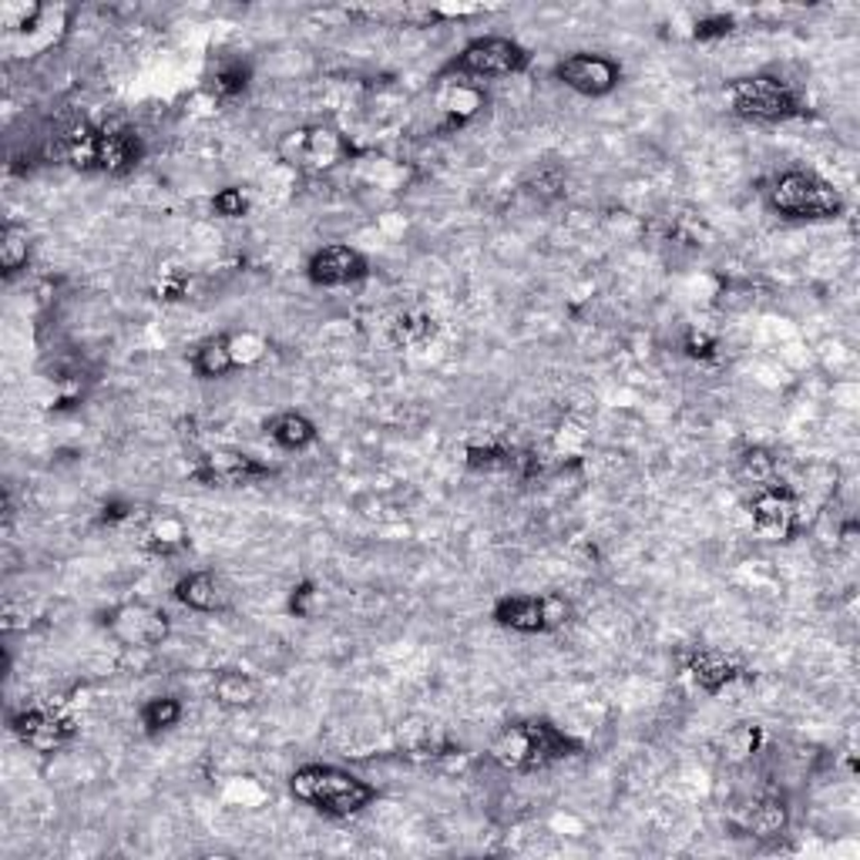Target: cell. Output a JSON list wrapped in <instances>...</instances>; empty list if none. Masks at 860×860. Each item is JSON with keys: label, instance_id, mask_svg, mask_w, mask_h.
<instances>
[{"label": "cell", "instance_id": "1", "mask_svg": "<svg viewBox=\"0 0 860 860\" xmlns=\"http://www.w3.org/2000/svg\"><path fill=\"white\" fill-rule=\"evenodd\" d=\"M290 790L296 800L309 803L312 810H320L327 816H354L364 807H370L377 797V790L367 779L346 773L340 766H323V763L299 766L290 779Z\"/></svg>", "mask_w": 860, "mask_h": 860}, {"label": "cell", "instance_id": "2", "mask_svg": "<svg viewBox=\"0 0 860 860\" xmlns=\"http://www.w3.org/2000/svg\"><path fill=\"white\" fill-rule=\"evenodd\" d=\"M67 162L82 172H108L128 175L145 155L142 138L132 128H74L64 138Z\"/></svg>", "mask_w": 860, "mask_h": 860}, {"label": "cell", "instance_id": "3", "mask_svg": "<svg viewBox=\"0 0 860 860\" xmlns=\"http://www.w3.org/2000/svg\"><path fill=\"white\" fill-rule=\"evenodd\" d=\"M578 750L552 723H515L491 742V760L501 770H541L555 760H565Z\"/></svg>", "mask_w": 860, "mask_h": 860}, {"label": "cell", "instance_id": "4", "mask_svg": "<svg viewBox=\"0 0 860 860\" xmlns=\"http://www.w3.org/2000/svg\"><path fill=\"white\" fill-rule=\"evenodd\" d=\"M766 202L776 216L797 219V222H820V219H834L844 209L840 192L816 179L813 172H784L776 175L773 185L766 188Z\"/></svg>", "mask_w": 860, "mask_h": 860}, {"label": "cell", "instance_id": "5", "mask_svg": "<svg viewBox=\"0 0 860 860\" xmlns=\"http://www.w3.org/2000/svg\"><path fill=\"white\" fill-rule=\"evenodd\" d=\"M729 98H733V111L739 114V119L763 122V125L787 122L800 111L797 95L779 82V77H766V74L742 77V82H736L729 88Z\"/></svg>", "mask_w": 860, "mask_h": 860}, {"label": "cell", "instance_id": "6", "mask_svg": "<svg viewBox=\"0 0 860 860\" xmlns=\"http://www.w3.org/2000/svg\"><path fill=\"white\" fill-rule=\"evenodd\" d=\"M528 67V51L518 41L507 37H478L467 45L447 71L467 74V77H507Z\"/></svg>", "mask_w": 860, "mask_h": 860}, {"label": "cell", "instance_id": "7", "mask_svg": "<svg viewBox=\"0 0 860 860\" xmlns=\"http://www.w3.org/2000/svg\"><path fill=\"white\" fill-rule=\"evenodd\" d=\"M572 615V605L558 595H512L494 605V622L515 632H552L565 625Z\"/></svg>", "mask_w": 860, "mask_h": 860}, {"label": "cell", "instance_id": "8", "mask_svg": "<svg viewBox=\"0 0 860 860\" xmlns=\"http://www.w3.org/2000/svg\"><path fill=\"white\" fill-rule=\"evenodd\" d=\"M108 629L122 646L151 649V646H162L169 639L172 625H169V615L162 609L145 605V602H128V605L114 609L108 615Z\"/></svg>", "mask_w": 860, "mask_h": 860}, {"label": "cell", "instance_id": "9", "mask_svg": "<svg viewBox=\"0 0 860 860\" xmlns=\"http://www.w3.org/2000/svg\"><path fill=\"white\" fill-rule=\"evenodd\" d=\"M555 77L585 98H602L618 88L622 67L602 54H572L555 67Z\"/></svg>", "mask_w": 860, "mask_h": 860}, {"label": "cell", "instance_id": "10", "mask_svg": "<svg viewBox=\"0 0 860 860\" xmlns=\"http://www.w3.org/2000/svg\"><path fill=\"white\" fill-rule=\"evenodd\" d=\"M800 521V504L787 488L766 484L753 497V528L766 541H787L797 531Z\"/></svg>", "mask_w": 860, "mask_h": 860}, {"label": "cell", "instance_id": "11", "mask_svg": "<svg viewBox=\"0 0 860 860\" xmlns=\"http://www.w3.org/2000/svg\"><path fill=\"white\" fill-rule=\"evenodd\" d=\"M11 729L21 736L24 747H30L34 753H54L61 750L64 742H71L74 726L48 710H24L11 720Z\"/></svg>", "mask_w": 860, "mask_h": 860}, {"label": "cell", "instance_id": "12", "mask_svg": "<svg viewBox=\"0 0 860 860\" xmlns=\"http://www.w3.org/2000/svg\"><path fill=\"white\" fill-rule=\"evenodd\" d=\"M306 269H309V280L317 286H346V283L364 280L370 272L367 259L349 246H327L320 253H312Z\"/></svg>", "mask_w": 860, "mask_h": 860}, {"label": "cell", "instance_id": "13", "mask_svg": "<svg viewBox=\"0 0 860 860\" xmlns=\"http://www.w3.org/2000/svg\"><path fill=\"white\" fill-rule=\"evenodd\" d=\"M175 599L192 612H222L232 602V589L216 572H192V575L179 578Z\"/></svg>", "mask_w": 860, "mask_h": 860}, {"label": "cell", "instance_id": "14", "mask_svg": "<svg viewBox=\"0 0 860 860\" xmlns=\"http://www.w3.org/2000/svg\"><path fill=\"white\" fill-rule=\"evenodd\" d=\"M689 673H692V679H696L699 689L720 692L723 686H729V683L739 676V666H736V662H733L729 655H723V652H716V649H699V652L689 659Z\"/></svg>", "mask_w": 860, "mask_h": 860}, {"label": "cell", "instance_id": "15", "mask_svg": "<svg viewBox=\"0 0 860 860\" xmlns=\"http://www.w3.org/2000/svg\"><path fill=\"white\" fill-rule=\"evenodd\" d=\"M262 475H269V467L256 464L246 454H216L209 460V471H202L199 478L212 481V484H246V481L262 478Z\"/></svg>", "mask_w": 860, "mask_h": 860}, {"label": "cell", "instance_id": "16", "mask_svg": "<svg viewBox=\"0 0 860 860\" xmlns=\"http://www.w3.org/2000/svg\"><path fill=\"white\" fill-rule=\"evenodd\" d=\"M192 367L199 377H225L229 370L239 367V354H236V343L229 336H212L206 340L199 349H195L192 357Z\"/></svg>", "mask_w": 860, "mask_h": 860}, {"label": "cell", "instance_id": "17", "mask_svg": "<svg viewBox=\"0 0 860 860\" xmlns=\"http://www.w3.org/2000/svg\"><path fill=\"white\" fill-rule=\"evenodd\" d=\"M269 438L277 441L283 451H303L317 441V423L303 414H296V410H290V414H280L269 423Z\"/></svg>", "mask_w": 860, "mask_h": 860}, {"label": "cell", "instance_id": "18", "mask_svg": "<svg viewBox=\"0 0 860 860\" xmlns=\"http://www.w3.org/2000/svg\"><path fill=\"white\" fill-rule=\"evenodd\" d=\"M212 696L216 702H222L225 710H246L256 702L259 696V686L246 676V673H219L216 683H212Z\"/></svg>", "mask_w": 860, "mask_h": 860}, {"label": "cell", "instance_id": "19", "mask_svg": "<svg viewBox=\"0 0 860 860\" xmlns=\"http://www.w3.org/2000/svg\"><path fill=\"white\" fill-rule=\"evenodd\" d=\"M340 155H343V142H340L336 132H330V128L303 132V151H299V159L309 169H330L340 159Z\"/></svg>", "mask_w": 860, "mask_h": 860}, {"label": "cell", "instance_id": "20", "mask_svg": "<svg viewBox=\"0 0 860 860\" xmlns=\"http://www.w3.org/2000/svg\"><path fill=\"white\" fill-rule=\"evenodd\" d=\"M30 259V236L27 229L17 222L4 225V236H0V266H4V277H17Z\"/></svg>", "mask_w": 860, "mask_h": 860}, {"label": "cell", "instance_id": "21", "mask_svg": "<svg viewBox=\"0 0 860 860\" xmlns=\"http://www.w3.org/2000/svg\"><path fill=\"white\" fill-rule=\"evenodd\" d=\"M747 831L753 837H779L787 831V807L784 800H760L750 816H747Z\"/></svg>", "mask_w": 860, "mask_h": 860}, {"label": "cell", "instance_id": "22", "mask_svg": "<svg viewBox=\"0 0 860 860\" xmlns=\"http://www.w3.org/2000/svg\"><path fill=\"white\" fill-rule=\"evenodd\" d=\"M182 720V702L175 696H159V699H148L142 707V726L148 733H165L172 726H179Z\"/></svg>", "mask_w": 860, "mask_h": 860}, {"label": "cell", "instance_id": "23", "mask_svg": "<svg viewBox=\"0 0 860 860\" xmlns=\"http://www.w3.org/2000/svg\"><path fill=\"white\" fill-rule=\"evenodd\" d=\"M773 471H776V464L773 457L763 451V447H753L739 457V467H736V475L739 481H747V484H757V488H766L773 481Z\"/></svg>", "mask_w": 860, "mask_h": 860}, {"label": "cell", "instance_id": "24", "mask_svg": "<svg viewBox=\"0 0 860 860\" xmlns=\"http://www.w3.org/2000/svg\"><path fill=\"white\" fill-rule=\"evenodd\" d=\"M246 85H249V67H246L243 61H225V64H219L216 74H212V91L222 95V98H236V95H243Z\"/></svg>", "mask_w": 860, "mask_h": 860}, {"label": "cell", "instance_id": "25", "mask_svg": "<svg viewBox=\"0 0 860 860\" xmlns=\"http://www.w3.org/2000/svg\"><path fill=\"white\" fill-rule=\"evenodd\" d=\"M212 209L219 216H225V219H239V216H246L249 202H246V195L239 188H222L216 199H212Z\"/></svg>", "mask_w": 860, "mask_h": 860}, {"label": "cell", "instance_id": "26", "mask_svg": "<svg viewBox=\"0 0 860 860\" xmlns=\"http://www.w3.org/2000/svg\"><path fill=\"white\" fill-rule=\"evenodd\" d=\"M757 739H760L757 726H739L736 733L726 736V750H729L733 760H742V757H750L757 750Z\"/></svg>", "mask_w": 860, "mask_h": 860}, {"label": "cell", "instance_id": "27", "mask_svg": "<svg viewBox=\"0 0 860 860\" xmlns=\"http://www.w3.org/2000/svg\"><path fill=\"white\" fill-rule=\"evenodd\" d=\"M467 464L484 467V471H494V467L512 464V457H507V451H501V447H471V451H467Z\"/></svg>", "mask_w": 860, "mask_h": 860}, {"label": "cell", "instance_id": "28", "mask_svg": "<svg viewBox=\"0 0 860 860\" xmlns=\"http://www.w3.org/2000/svg\"><path fill=\"white\" fill-rule=\"evenodd\" d=\"M729 30H733V21L729 17H707V21L696 24V37H699V41H707V37H723Z\"/></svg>", "mask_w": 860, "mask_h": 860}, {"label": "cell", "instance_id": "29", "mask_svg": "<svg viewBox=\"0 0 860 860\" xmlns=\"http://www.w3.org/2000/svg\"><path fill=\"white\" fill-rule=\"evenodd\" d=\"M312 599H317V589H312V585H299V589L293 592V602H290V609H293V615H299V618H309L312 615Z\"/></svg>", "mask_w": 860, "mask_h": 860}, {"label": "cell", "instance_id": "30", "mask_svg": "<svg viewBox=\"0 0 860 860\" xmlns=\"http://www.w3.org/2000/svg\"><path fill=\"white\" fill-rule=\"evenodd\" d=\"M689 354L692 357H710L713 354V340L710 336H692L689 340Z\"/></svg>", "mask_w": 860, "mask_h": 860}]
</instances>
